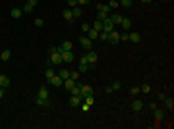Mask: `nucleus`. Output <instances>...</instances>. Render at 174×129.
<instances>
[{
  "label": "nucleus",
  "instance_id": "obj_37",
  "mask_svg": "<svg viewBox=\"0 0 174 129\" xmlns=\"http://www.w3.org/2000/svg\"><path fill=\"white\" fill-rule=\"evenodd\" d=\"M58 75H60L62 79H68V77H70V71H68V69H62V71H60Z\"/></svg>",
  "mask_w": 174,
  "mask_h": 129
},
{
  "label": "nucleus",
  "instance_id": "obj_23",
  "mask_svg": "<svg viewBox=\"0 0 174 129\" xmlns=\"http://www.w3.org/2000/svg\"><path fill=\"white\" fill-rule=\"evenodd\" d=\"M72 16H73V19H76V18H81V16H83L81 8H79V6H76V8H72Z\"/></svg>",
  "mask_w": 174,
  "mask_h": 129
},
{
  "label": "nucleus",
  "instance_id": "obj_34",
  "mask_svg": "<svg viewBox=\"0 0 174 129\" xmlns=\"http://www.w3.org/2000/svg\"><path fill=\"white\" fill-rule=\"evenodd\" d=\"M110 87H112V91H120V89H122V83H120V81H114Z\"/></svg>",
  "mask_w": 174,
  "mask_h": 129
},
{
  "label": "nucleus",
  "instance_id": "obj_38",
  "mask_svg": "<svg viewBox=\"0 0 174 129\" xmlns=\"http://www.w3.org/2000/svg\"><path fill=\"white\" fill-rule=\"evenodd\" d=\"M108 18V14H105V12H99V14H97V19H99V21H103V19H106Z\"/></svg>",
  "mask_w": 174,
  "mask_h": 129
},
{
  "label": "nucleus",
  "instance_id": "obj_10",
  "mask_svg": "<svg viewBox=\"0 0 174 129\" xmlns=\"http://www.w3.org/2000/svg\"><path fill=\"white\" fill-rule=\"evenodd\" d=\"M85 71H89V64H87V58L83 56L79 58V73H85Z\"/></svg>",
  "mask_w": 174,
  "mask_h": 129
},
{
  "label": "nucleus",
  "instance_id": "obj_18",
  "mask_svg": "<svg viewBox=\"0 0 174 129\" xmlns=\"http://www.w3.org/2000/svg\"><path fill=\"white\" fill-rule=\"evenodd\" d=\"M21 14H23L21 8H12V10H10V16H12V18H16V19L21 18Z\"/></svg>",
  "mask_w": 174,
  "mask_h": 129
},
{
  "label": "nucleus",
  "instance_id": "obj_40",
  "mask_svg": "<svg viewBox=\"0 0 174 129\" xmlns=\"http://www.w3.org/2000/svg\"><path fill=\"white\" fill-rule=\"evenodd\" d=\"M79 75H81L79 71H70V77H72V79H76V81L79 79Z\"/></svg>",
  "mask_w": 174,
  "mask_h": 129
},
{
  "label": "nucleus",
  "instance_id": "obj_30",
  "mask_svg": "<svg viewBox=\"0 0 174 129\" xmlns=\"http://www.w3.org/2000/svg\"><path fill=\"white\" fill-rule=\"evenodd\" d=\"M118 6H120V4H118V0H108V8H110V10H116Z\"/></svg>",
  "mask_w": 174,
  "mask_h": 129
},
{
  "label": "nucleus",
  "instance_id": "obj_4",
  "mask_svg": "<svg viewBox=\"0 0 174 129\" xmlns=\"http://www.w3.org/2000/svg\"><path fill=\"white\" fill-rule=\"evenodd\" d=\"M106 41H108L110 44H118V42H120V33H118V31H110Z\"/></svg>",
  "mask_w": 174,
  "mask_h": 129
},
{
  "label": "nucleus",
  "instance_id": "obj_3",
  "mask_svg": "<svg viewBox=\"0 0 174 129\" xmlns=\"http://www.w3.org/2000/svg\"><path fill=\"white\" fill-rule=\"evenodd\" d=\"M103 31L110 33V31H114V23H112V19H110V16L106 19H103Z\"/></svg>",
  "mask_w": 174,
  "mask_h": 129
},
{
  "label": "nucleus",
  "instance_id": "obj_31",
  "mask_svg": "<svg viewBox=\"0 0 174 129\" xmlns=\"http://www.w3.org/2000/svg\"><path fill=\"white\" fill-rule=\"evenodd\" d=\"M79 108H81V112H89V110H91V104H87V102H81V104H79Z\"/></svg>",
  "mask_w": 174,
  "mask_h": 129
},
{
  "label": "nucleus",
  "instance_id": "obj_41",
  "mask_svg": "<svg viewBox=\"0 0 174 129\" xmlns=\"http://www.w3.org/2000/svg\"><path fill=\"white\" fill-rule=\"evenodd\" d=\"M78 6V0H68V8L72 10V8H76Z\"/></svg>",
  "mask_w": 174,
  "mask_h": 129
},
{
  "label": "nucleus",
  "instance_id": "obj_24",
  "mask_svg": "<svg viewBox=\"0 0 174 129\" xmlns=\"http://www.w3.org/2000/svg\"><path fill=\"white\" fill-rule=\"evenodd\" d=\"M10 85V77H6V75H0V87H8Z\"/></svg>",
  "mask_w": 174,
  "mask_h": 129
},
{
  "label": "nucleus",
  "instance_id": "obj_12",
  "mask_svg": "<svg viewBox=\"0 0 174 129\" xmlns=\"http://www.w3.org/2000/svg\"><path fill=\"white\" fill-rule=\"evenodd\" d=\"M73 58H76V56H73L72 50H64L62 52V62H73Z\"/></svg>",
  "mask_w": 174,
  "mask_h": 129
},
{
  "label": "nucleus",
  "instance_id": "obj_46",
  "mask_svg": "<svg viewBox=\"0 0 174 129\" xmlns=\"http://www.w3.org/2000/svg\"><path fill=\"white\" fill-rule=\"evenodd\" d=\"M91 0H78V6H83V4H89Z\"/></svg>",
  "mask_w": 174,
  "mask_h": 129
},
{
  "label": "nucleus",
  "instance_id": "obj_36",
  "mask_svg": "<svg viewBox=\"0 0 174 129\" xmlns=\"http://www.w3.org/2000/svg\"><path fill=\"white\" fill-rule=\"evenodd\" d=\"M43 25H45V19H43V18H37L35 19V27H43Z\"/></svg>",
  "mask_w": 174,
  "mask_h": 129
},
{
  "label": "nucleus",
  "instance_id": "obj_45",
  "mask_svg": "<svg viewBox=\"0 0 174 129\" xmlns=\"http://www.w3.org/2000/svg\"><path fill=\"white\" fill-rule=\"evenodd\" d=\"M120 41H122V42L128 41V33H120Z\"/></svg>",
  "mask_w": 174,
  "mask_h": 129
},
{
  "label": "nucleus",
  "instance_id": "obj_25",
  "mask_svg": "<svg viewBox=\"0 0 174 129\" xmlns=\"http://www.w3.org/2000/svg\"><path fill=\"white\" fill-rule=\"evenodd\" d=\"M110 19H112V23H114V25H120V21H122V16H120V14H112V16H110Z\"/></svg>",
  "mask_w": 174,
  "mask_h": 129
},
{
  "label": "nucleus",
  "instance_id": "obj_21",
  "mask_svg": "<svg viewBox=\"0 0 174 129\" xmlns=\"http://www.w3.org/2000/svg\"><path fill=\"white\" fill-rule=\"evenodd\" d=\"M141 108H143V102H141V100H133V102H132V110H133V112H139Z\"/></svg>",
  "mask_w": 174,
  "mask_h": 129
},
{
  "label": "nucleus",
  "instance_id": "obj_33",
  "mask_svg": "<svg viewBox=\"0 0 174 129\" xmlns=\"http://www.w3.org/2000/svg\"><path fill=\"white\" fill-rule=\"evenodd\" d=\"M118 4L124 6V8H130V6H132V0H118Z\"/></svg>",
  "mask_w": 174,
  "mask_h": 129
},
{
  "label": "nucleus",
  "instance_id": "obj_22",
  "mask_svg": "<svg viewBox=\"0 0 174 129\" xmlns=\"http://www.w3.org/2000/svg\"><path fill=\"white\" fill-rule=\"evenodd\" d=\"M37 98H48V91H46V87H41L39 89V94H37Z\"/></svg>",
  "mask_w": 174,
  "mask_h": 129
},
{
  "label": "nucleus",
  "instance_id": "obj_32",
  "mask_svg": "<svg viewBox=\"0 0 174 129\" xmlns=\"http://www.w3.org/2000/svg\"><path fill=\"white\" fill-rule=\"evenodd\" d=\"M99 12H105V14H108V12H110L108 4H99Z\"/></svg>",
  "mask_w": 174,
  "mask_h": 129
},
{
  "label": "nucleus",
  "instance_id": "obj_13",
  "mask_svg": "<svg viewBox=\"0 0 174 129\" xmlns=\"http://www.w3.org/2000/svg\"><path fill=\"white\" fill-rule=\"evenodd\" d=\"M10 58H12V50H10V48H4V50L0 52V60L2 62H8Z\"/></svg>",
  "mask_w": 174,
  "mask_h": 129
},
{
  "label": "nucleus",
  "instance_id": "obj_14",
  "mask_svg": "<svg viewBox=\"0 0 174 129\" xmlns=\"http://www.w3.org/2000/svg\"><path fill=\"white\" fill-rule=\"evenodd\" d=\"M128 41H132V42H135V44H138V42L141 41V35H139V33H135V31H132V33H128Z\"/></svg>",
  "mask_w": 174,
  "mask_h": 129
},
{
  "label": "nucleus",
  "instance_id": "obj_27",
  "mask_svg": "<svg viewBox=\"0 0 174 129\" xmlns=\"http://www.w3.org/2000/svg\"><path fill=\"white\" fill-rule=\"evenodd\" d=\"M52 75H56V73H54V69H52L51 66H48V68H46V71H45V77H46V81H48V79H51Z\"/></svg>",
  "mask_w": 174,
  "mask_h": 129
},
{
  "label": "nucleus",
  "instance_id": "obj_8",
  "mask_svg": "<svg viewBox=\"0 0 174 129\" xmlns=\"http://www.w3.org/2000/svg\"><path fill=\"white\" fill-rule=\"evenodd\" d=\"M48 83H51L52 87H62V83H64V79L60 77V75H52V77L48 79Z\"/></svg>",
  "mask_w": 174,
  "mask_h": 129
},
{
  "label": "nucleus",
  "instance_id": "obj_11",
  "mask_svg": "<svg viewBox=\"0 0 174 129\" xmlns=\"http://www.w3.org/2000/svg\"><path fill=\"white\" fill-rule=\"evenodd\" d=\"M153 114H155V121H157V123L165 118V110H163V108H157L155 106V108H153Z\"/></svg>",
  "mask_w": 174,
  "mask_h": 129
},
{
  "label": "nucleus",
  "instance_id": "obj_42",
  "mask_svg": "<svg viewBox=\"0 0 174 129\" xmlns=\"http://www.w3.org/2000/svg\"><path fill=\"white\" fill-rule=\"evenodd\" d=\"M89 29H91V25H89V23H83V25H81V31H83V33H87Z\"/></svg>",
  "mask_w": 174,
  "mask_h": 129
},
{
  "label": "nucleus",
  "instance_id": "obj_1",
  "mask_svg": "<svg viewBox=\"0 0 174 129\" xmlns=\"http://www.w3.org/2000/svg\"><path fill=\"white\" fill-rule=\"evenodd\" d=\"M85 58H87V64H89V69H93L95 64H97V52L95 50H87Z\"/></svg>",
  "mask_w": 174,
  "mask_h": 129
},
{
  "label": "nucleus",
  "instance_id": "obj_39",
  "mask_svg": "<svg viewBox=\"0 0 174 129\" xmlns=\"http://www.w3.org/2000/svg\"><path fill=\"white\" fill-rule=\"evenodd\" d=\"M99 39H101V41H106V39H108V33L106 31H99Z\"/></svg>",
  "mask_w": 174,
  "mask_h": 129
},
{
  "label": "nucleus",
  "instance_id": "obj_29",
  "mask_svg": "<svg viewBox=\"0 0 174 129\" xmlns=\"http://www.w3.org/2000/svg\"><path fill=\"white\" fill-rule=\"evenodd\" d=\"M72 48H73V44H72L70 41H64V42H62V50H72Z\"/></svg>",
  "mask_w": 174,
  "mask_h": 129
},
{
  "label": "nucleus",
  "instance_id": "obj_35",
  "mask_svg": "<svg viewBox=\"0 0 174 129\" xmlns=\"http://www.w3.org/2000/svg\"><path fill=\"white\" fill-rule=\"evenodd\" d=\"M139 91H141V92H145V94H147V92H151V85H141V89H139Z\"/></svg>",
  "mask_w": 174,
  "mask_h": 129
},
{
  "label": "nucleus",
  "instance_id": "obj_43",
  "mask_svg": "<svg viewBox=\"0 0 174 129\" xmlns=\"http://www.w3.org/2000/svg\"><path fill=\"white\" fill-rule=\"evenodd\" d=\"M130 92H132V94H139L141 91H139V87H132V89H130Z\"/></svg>",
  "mask_w": 174,
  "mask_h": 129
},
{
  "label": "nucleus",
  "instance_id": "obj_16",
  "mask_svg": "<svg viewBox=\"0 0 174 129\" xmlns=\"http://www.w3.org/2000/svg\"><path fill=\"white\" fill-rule=\"evenodd\" d=\"M120 25H122V29H124V31H130V29H132V19H128V18H122Z\"/></svg>",
  "mask_w": 174,
  "mask_h": 129
},
{
  "label": "nucleus",
  "instance_id": "obj_20",
  "mask_svg": "<svg viewBox=\"0 0 174 129\" xmlns=\"http://www.w3.org/2000/svg\"><path fill=\"white\" fill-rule=\"evenodd\" d=\"M87 39H91V41H95V39H99V31H95V29H89L87 31Z\"/></svg>",
  "mask_w": 174,
  "mask_h": 129
},
{
  "label": "nucleus",
  "instance_id": "obj_28",
  "mask_svg": "<svg viewBox=\"0 0 174 129\" xmlns=\"http://www.w3.org/2000/svg\"><path fill=\"white\" fill-rule=\"evenodd\" d=\"M93 29H95V31H103V21L95 19V21H93Z\"/></svg>",
  "mask_w": 174,
  "mask_h": 129
},
{
  "label": "nucleus",
  "instance_id": "obj_26",
  "mask_svg": "<svg viewBox=\"0 0 174 129\" xmlns=\"http://www.w3.org/2000/svg\"><path fill=\"white\" fill-rule=\"evenodd\" d=\"M37 106H48V104H51V100H48V98H46V100H45V98H37Z\"/></svg>",
  "mask_w": 174,
  "mask_h": 129
},
{
  "label": "nucleus",
  "instance_id": "obj_19",
  "mask_svg": "<svg viewBox=\"0 0 174 129\" xmlns=\"http://www.w3.org/2000/svg\"><path fill=\"white\" fill-rule=\"evenodd\" d=\"M163 102H165V108H166V110H172V108H174V100H172V98L165 97V98H163Z\"/></svg>",
  "mask_w": 174,
  "mask_h": 129
},
{
  "label": "nucleus",
  "instance_id": "obj_2",
  "mask_svg": "<svg viewBox=\"0 0 174 129\" xmlns=\"http://www.w3.org/2000/svg\"><path fill=\"white\" fill-rule=\"evenodd\" d=\"M89 94H93V87L91 85H81L79 83V97L85 98V97H89Z\"/></svg>",
  "mask_w": 174,
  "mask_h": 129
},
{
  "label": "nucleus",
  "instance_id": "obj_17",
  "mask_svg": "<svg viewBox=\"0 0 174 129\" xmlns=\"http://www.w3.org/2000/svg\"><path fill=\"white\" fill-rule=\"evenodd\" d=\"M62 16H64V19L68 23H73V16H72V10H70V8H66L64 12H62Z\"/></svg>",
  "mask_w": 174,
  "mask_h": 129
},
{
  "label": "nucleus",
  "instance_id": "obj_9",
  "mask_svg": "<svg viewBox=\"0 0 174 129\" xmlns=\"http://www.w3.org/2000/svg\"><path fill=\"white\" fill-rule=\"evenodd\" d=\"M79 44L85 48V50H91V46H93V41L91 39H87V37H79Z\"/></svg>",
  "mask_w": 174,
  "mask_h": 129
},
{
  "label": "nucleus",
  "instance_id": "obj_5",
  "mask_svg": "<svg viewBox=\"0 0 174 129\" xmlns=\"http://www.w3.org/2000/svg\"><path fill=\"white\" fill-rule=\"evenodd\" d=\"M35 6H37V0H27V2H25V6L21 8V10H23V14H31Z\"/></svg>",
  "mask_w": 174,
  "mask_h": 129
},
{
  "label": "nucleus",
  "instance_id": "obj_6",
  "mask_svg": "<svg viewBox=\"0 0 174 129\" xmlns=\"http://www.w3.org/2000/svg\"><path fill=\"white\" fill-rule=\"evenodd\" d=\"M81 102H83V98L79 97V94H72V98H70V106L72 108H79Z\"/></svg>",
  "mask_w": 174,
  "mask_h": 129
},
{
  "label": "nucleus",
  "instance_id": "obj_48",
  "mask_svg": "<svg viewBox=\"0 0 174 129\" xmlns=\"http://www.w3.org/2000/svg\"><path fill=\"white\" fill-rule=\"evenodd\" d=\"M141 2H145V4H149V2H151V0H141Z\"/></svg>",
  "mask_w": 174,
  "mask_h": 129
},
{
  "label": "nucleus",
  "instance_id": "obj_47",
  "mask_svg": "<svg viewBox=\"0 0 174 129\" xmlns=\"http://www.w3.org/2000/svg\"><path fill=\"white\" fill-rule=\"evenodd\" d=\"M2 97H4V87H0V100H2Z\"/></svg>",
  "mask_w": 174,
  "mask_h": 129
},
{
  "label": "nucleus",
  "instance_id": "obj_44",
  "mask_svg": "<svg viewBox=\"0 0 174 129\" xmlns=\"http://www.w3.org/2000/svg\"><path fill=\"white\" fill-rule=\"evenodd\" d=\"M85 102H87V104H91V106H93V102H95V100H93V94H89V97H85Z\"/></svg>",
  "mask_w": 174,
  "mask_h": 129
},
{
  "label": "nucleus",
  "instance_id": "obj_15",
  "mask_svg": "<svg viewBox=\"0 0 174 129\" xmlns=\"http://www.w3.org/2000/svg\"><path fill=\"white\" fill-rule=\"evenodd\" d=\"M76 79H72V77H68V79H64V87H66V91H72L73 87H76Z\"/></svg>",
  "mask_w": 174,
  "mask_h": 129
},
{
  "label": "nucleus",
  "instance_id": "obj_7",
  "mask_svg": "<svg viewBox=\"0 0 174 129\" xmlns=\"http://www.w3.org/2000/svg\"><path fill=\"white\" fill-rule=\"evenodd\" d=\"M48 62H51V66L52 64H62V54H60V52H51Z\"/></svg>",
  "mask_w": 174,
  "mask_h": 129
}]
</instances>
